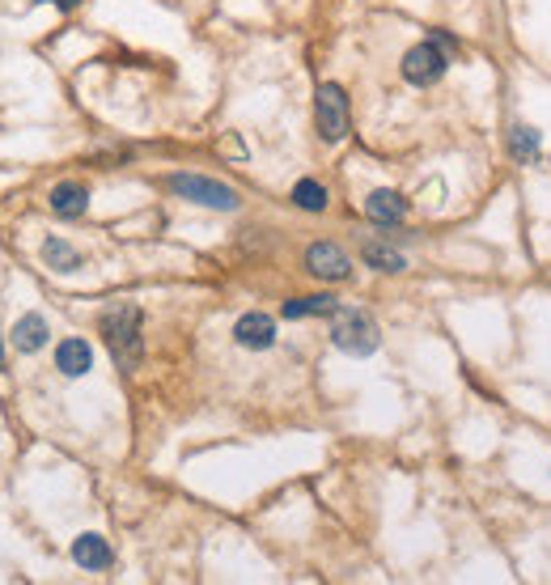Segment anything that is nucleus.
I'll use <instances>...</instances> for the list:
<instances>
[{
    "instance_id": "nucleus-3",
    "label": "nucleus",
    "mask_w": 551,
    "mask_h": 585,
    "mask_svg": "<svg viewBox=\"0 0 551 585\" xmlns=\"http://www.w3.org/2000/svg\"><path fill=\"white\" fill-rule=\"evenodd\" d=\"M170 191L183 195V200H191V204L217 208V212H234L242 204L234 187H225L217 179H204V174H170Z\"/></svg>"
},
{
    "instance_id": "nucleus-15",
    "label": "nucleus",
    "mask_w": 551,
    "mask_h": 585,
    "mask_svg": "<svg viewBox=\"0 0 551 585\" xmlns=\"http://www.w3.org/2000/svg\"><path fill=\"white\" fill-rule=\"evenodd\" d=\"M340 310V301L331 293H314V297H297V301H284V318H331Z\"/></svg>"
},
{
    "instance_id": "nucleus-2",
    "label": "nucleus",
    "mask_w": 551,
    "mask_h": 585,
    "mask_svg": "<svg viewBox=\"0 0 551 585\" xmlns=\"http://www.w3.org/2000/svg\"><path fill=\"white\" fill-rule=\"evenodd\" d=\"M331 344L340 352H348V357H373L378 344H382V331L365 310L340 306L331 314Z\"/></svg>"
},
{
    "instance_id": "nucleus-17",
    "label": "nucleus",
    "mask_w": 551,
    "mask_h": 585,
    "mask_svg": "<svg viewBox=\"0 0 551 585\" xmlns=\"http://www.w3.org/2000/svg\"><path fill=\"white\" fill-rule=\"evenodd\" d=\"M293 204H297L301 212H323V208H327V187L314 183V179H301V183L293 187Z\"/></svg>"
},
{
    "instance_id": "nucleus-14",
    "label": "nucleus",
    "mask_w": 551,
    "mask_h": 585,
    "mask_svg": "<svg viewBox=\"0 0 551 585\" xmlns=\"http://www.w3.org/2000/svg\"><path fill=\"white\" fill-rule=\"evenodd\" d=\"M43 263H47L51 272H64V276H68V272H77L85 259H81V251H77L73 242H64V238H47V242H43Z\"/></svg>"
},
{
    "instance_id": "nucleus-19",
    "label": "nucleus",
    "mask_w": 551,
    "mask_h": 585,
    "mask_svg": "<svg viewBox=\"0 0 551 585\" xmlns=\"http://www.w3.org/2000/svg\"><path fill=\"white\" fill-rule=\"evenodd\" d=\"M0 365H5V357H0Z\"/></svg>"
},
{
    "instance_id": "nucleus-4",
    "label": "nucleus",
    "mask_w": 551,
    "mask_h": 585,
    "mask_svg": "<svg viewBox=\"0 0 551 585\" xmlns=\"http://www.w3.org/2000/svg\"><path fill=\"white\" fill-rule=\"evenodd\" d=\"M314 123H318V136H323L327 145H340V140L348 136V94L335 81L318 85V94H314Z\"/></svg>"
},
{
    "instance_id": "nucleus-12",
    "label": "nucleus",
    "mask_w": 551,
    "mask_h": 585,
    "mask_svg": "<svg viewBox=\"0 0 551 585\" xmlns=\"http://www.w3.org/2000/svg\"><path fill=\"white\" fill-rule=\"evenodd\" d=\"M47 335H51V327H47L43 314H22L13 323V348L17 352H39L47 344Z\"/></svg>"
},
{
    "instance_id": "nucleus-9",
    "label": "nucleus",
    "mask_w": 551,
    "mask_h": 585,
    "mask_svg": "<svg viewBox=\"0 0 551 585\" xmlns=\"http://www.w3.org/2000/svg\"><path fill=\"white\" fill-rule=\"evenodd\" d=\"M56 369H60L64 378H85V374L94 369V348L73 335V340H64V344L56 348Z\"/></svg>"
},
{
    "instance_id": "nucleus-7",
    "label": "nucleus",
    "mask_w": 551,
    "mask_h": 585,
    "mask_svg": "<svg viewBox=\"0 0 551 585\" xmlns=\"http://www.w3.org/2000/svg\"><path fill=\"white\" fill-rule=\"evenodd\" d=\"M234 340L238 348H251V352H263V348H272L276 344V318L272 314H242L238 323H234Z\"/></svg>"
},
{
    "instance_id": "nucleus-5",
    "label": "nucleus",
    "mask_w": 551,
    "mask_h": 585,
    "mask_svg": "<svg viewBox=\"0 0 551 585\" xmlns=\"http://www.w3.org/2000/svg\"><path fill=\"white\" fill-rule=\"evenodd\" d=\"M446 68H450V51L437 39H424L403 56V81L424 90V85H437L441 77H446Z\"/></svg>"
},
{
    "instance_id": "nucleus-16",
    "label": "nucleus",
    "mask_w": 551,
    "mask_h": 585,
    "mask_svg": "<svg viewBox=\"0 0 551 585\" xmlns=\"http://www.w3.org/2000/svg\"><path fill=\"white\" fill-rule=\"evenodd\" d=\"M361 259L369 263L373 272H403L407 268V259L395 251V246H382V242H365L361 246Z\"/></svg>"
},
{
    "instance_id": "nucleus-8",
    "label": "nucleus",
    "mask_w": 551,
    "mask_h": 585,
    "mask_svg": "<svg viewBox=\"0 0 551 585\" xmlns=\"http://www.w3.org/2000/svg\"><path fill=\"white\" fill-rule=\"evenodd\" d=\"M365 217L373 225H399L407 217V200L399 191H390V187H378V191H369V200H365Z\"/></svg>"
},
{
    "instance_id": "nucleus-13",
    "label": "nucleus",
    "mask_w": 551,
    "mask_h": 585,
    "mask_svg": "<svg viewBox=\"0 0 551 585\" xmlns=\"http://www.w3.org/2000/svg\"><path fill=\"white\" fill-rule=\"evenodd\" d=\"M509 153H513V162H518V166L539 162L543 136H539L535 128H526V123H518V128H509Z\"/></svg>"
},
{
    "instance_id": "nucleus-1",
    "label": "nucleus",
    "mask_w": 551,
    "mask_h": 585,
    "mask_svg": "<svg viewBox=\"0 0 551 585\" xmlns=\"http://www.w3.org/2000/svg\"><path fill=\"white\" fill-rule=\"evenodd\" d=\"M98 331L119 369H128V374L140 369V361H145V314H140V306H132V301L106 306L98 318Z\"/></svg>"
},
{
    "instance_id": "nucleus-11",
    "label": "nucleus",
    "mask_w": 551,
    "mask_h": 585,
    "mask_svg": "<svg viewBox=\"0 0 551 585\" xmlns=\"http://www.w3.org/2000/svg\"><path fill=\"white\" fill-rule=\"evenodd\" d=\"M73 560L81 564V569L102 573V569H111L115 552H111V543H106L102 535H81V539L73 543Z\"/></svg>"
},
{
    "instance_id": "nucleus-6",
    "label": "nucleus",
    "mask_w": 551,
    "mask_h": 585,
    "mask_svg": "<svg viewBox=\"0 0 551 585\" xmlns=\"http://www.w3.org/2000/svg\"><path fill=\"white\" fill-rule=\"evenodd\" d=\"M306 272L318 280H348L352 259L335 242H314V246H306Z\"/></svg>"
},
{
    "instance_id": "nucleus-18",
    "label": "nucleus",
    "mask_w": 551,
    "mask_h": 585,
    "mask_svg": "<svg viewBox=\"0 0 551 585\" xmlns=\"http://www.w3.org/2000/svg\"><path fill=\"white\" fill-rule=\"evenodd\" d=\"M51 5H60L64 13H73V9H77V0H51Z\"/></svg>"
},
{
    "instance_id": "nucleus-10",
    "label": "nucleus",
    "mask_w": 551,
    "mask_h": 585,
    "mask_svg": "<svg viewBox=\"0 0 551 585\" xmlns=\"http://www.w3.org/2000/svg\"><path fill=\"white\" fill-rule=\"evenodd\" d=\"M85 208H90V191H85L81 183H56L51 187V212L64 221H77L85 217Z\"/></svg>"
}]
</instances>
